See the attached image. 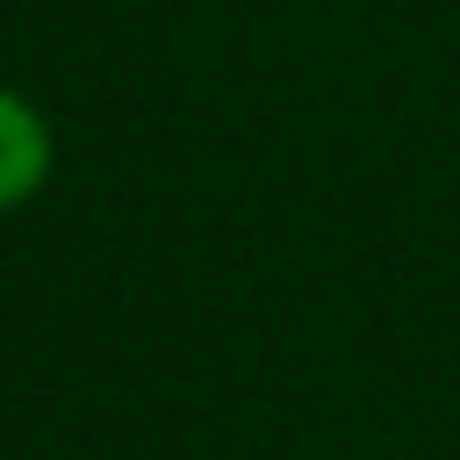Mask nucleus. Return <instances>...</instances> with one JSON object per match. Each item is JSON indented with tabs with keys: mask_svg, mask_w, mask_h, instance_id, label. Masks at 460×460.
<instances>
[{
	"mask_svg": "<svg viewBox=\"0 0 460 460\" xmlns=\"http://www.w3.org/2000/svg\"><path fill=\"white\" fill-rule=\"evenodd\" d=\"M50 165H58V144H50V122L29 93L0 86V216L29 208L43 187H50Z\"/></svg>",
	"mask_w": 460,
	"mask_h": 460,
	"instance_id": "1",
	"label": "nucleus"
}]
</instances>
